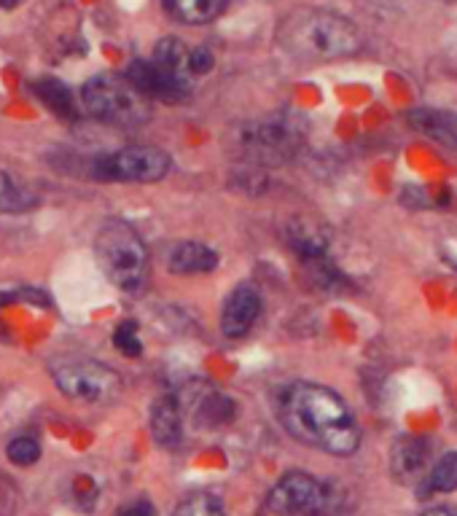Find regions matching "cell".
<instances>
[{"instance_id":"obj_1","label":"cell","mask_w":457,"mask_h":516,"mask_svg":"<svg viewBox=\"0 0 457 516\" xmlns=\"http://www.w3.org/2000/svg\"><path fill=\"white\" fill-rule=\"evenodd\" d=\"M277 417L296 441L323 449L328 455L347 457L361 444V430L350 406L331 387L315 382L280 387Z\"/></svg>"},{"instance_id":"obj_2","label":"cell","mask_w":457,"mask_h":516,"mask_svg":"<svg viewBox=\"0 0 457 516\" xmlns=\"http://www.w3.org/2000/svg\"><path fill=\"white\" fill-rule=\"evenodd\" d=\"M280 46L302 62L339 60L361 49V33L350 19L334 11L302 9L280 27Z\"/></svg>"},{"instance_id":"obj_3","label":"cell","mask_w":457,"mask_h":516,"mask_svg":"<svg viewBox=\"0 0 457 516\" xmlns=\"http://www.w3.org/2000/svg\"><path fill=\"white\" fill-rule=\"evenodd\" d=\"M302 140V121L288 113H277V116L248 121L234 129L232 151L253 167H277L299 151Z\"/></svg>"},{"instance_id":"obj_4","label":"cell","mask_w":457,"mask_h":516,"mask_svg":"<svg viewBox=\"0 0 457 516\" xmlns=\"http://www.w3.org/2000/svg\"><path fill=\"white\" fill-rule=\"evenodd\" d=\"M95 253L105 277L121 291L143 288L148 277V250L130 224L108 221L97 232Z\"/></svg>"},{"instance_id":"obj_5","label":"cell","mask_w":457,"mask_h":516,"mask_svg":"<svg viewBox=\"0 0 457 516\" xmlns=\"http://www.w3.org/2000/svg\"><path fill=\"white\" fill-rule=\"evenodd\" d=\"M81 103L89 116L113 127L132 129L151 119L148 97L127 76L103 73V76L89 78L81 89Z\"/></svg>"},{"instance_id":"obj_6","label":"cell","mask_w":457,"mask_h":516,"mask_svg":"<svg viewBox=\"0 0 457 516\" xmlns=\"http://www.w3.org/2000/svg\"><path fill=\"white\" fill-rule=\"evenodd\" d=\"M173 167V159L164 154L162 148L151 146H130L100 154L92 162V172L100 181L116 183H156Z\"/></svg>"},{"instance_id":"obj_7","label":"cell","mask_w":457,"mask_h":516,"mask_svg":"<svg viewBox=\"0 0 457 516\" xmlns=\"http://www.w3.org/2000/svg\"><path fill=\"white\" fill-rule=\"evenodd\" d=\"M54 385L60 387L62 396L73 401H108L121 390V377L105 363L89 361V358H70L54 366Z\"/></svg>"},{"instance_id":"obj_8","label":"cell","mask_w":457,"mask_h":516,"mask_svg":"<svg viewBox=\"0 0 457 516\" xmlns=\"http://www.w3.org/2000/svg\"><path fill=\"white\" fill-rule=\"evenodd\" d=\"M331 490L328 484L310 476V473L294 471L283 476L269 492V508L280 516H323L331 506Z\"/></svg>"},{"instance_id":"obj_9","label":"cell","mask_w":457,"mask_h":516,"mask_svg":"<svg viewBox=\"0 0 457 516\" xmlns=\"http://www.w3.org/2000/svg\"><path fill=\"white\" fill-rule=\"evenodd\" d=\"M431 444L428 439H417V436H404L393 444L390 452V468L401 484L409 487H423V482L431 473Z\"/></svg>"},{"instance_id":"obj_10","label":"cell","mask_w":457,"mask_h":516,"mask_svg":"<svg viewBox=\"0 0 457 516\" xmlns=\"http://www.w3.org/2000/svg\"><path fill=\"white\" fill-rule=\"evenodd\" d=\"M124 76L130 78L132 84L138 86L140 92L146 97H154V100H162V103H183L191 97V86L173 78L170 73H164L154 60L143 62L135 60L127 68Z\"/></svg>"},{"instance_id":"obj_11","label":"cell","mask_w":457,"mask_h":516,"mask_svg":"<svg viewBox=\"0 0 457 516\" xmlns=\"http://www.w3.org/2000/svg\"><path fill=\"white\" fill-rule=\"evenodd\" d=\"M261 312V296L253 285H240L229 293L221 310V331L229 339H240L253 328Z\"/></svg>"},{"instance_id":"obj_12","label":"cell","mask_w":457,"mask_h":516,"mask_svg":"<svg viewBox=\"0 0 457 516\" xmlns=\"http://www.w3.org/2000/svg\"><path fill=\"white\" fill-rule=\"evenodd\" d=\"M285 242L288 248L294 250L296 256L302 258L304 264H315L320 258H328V245H331V237L318 221L312 218H291L288 226H285Z\"/></svg>"},{"instance_id":"obj_13","label":"cell","mask_w":457,"mask_h":516,"mask_svg":"<svg viewBox=\"0 0 457 516\" xmlns=\"http://www.w3.org/2000/svg\"><path fill=\"white\" fill-rule=\"evenodd\" d=\"M151 436L159 447L175 449L183 439V404L178 396H159L151 404Z\"/></svg>"},{"instance_id":"obj_14","label":"cell","mask_w":457,"mask_h":516,"mask_svg":"<svg viewBox=\"0 0 457 516\" xmlns=\"http://www.w3.org/2000/svg\"><path fill=\"white\" fill-rule=\"evenodd\" d=\"M189 412L194 417L199 428H221V425H229L234 420V401L218 390H207V387H197V396L191 398Z\"/></svg>"},{"instance_id":"obj_15","label":"cell","mask_w":457,"mask_h":516,"mask_svg":"<svg viewBox=\"0 0 457 516\" xmlns=\"http://www.w3.org/2000/svg\"><path fill=\"white\" fill-rule=\"evenodd\" d=\"M218 253L210 250L202 242H178L167 253V269L173 275H205L218 267Z\"/></svg>"},{"instance_id":"obj_16","label":"cell","mask_w":457,"mask_h":516,"mask_svg":"<svg viewBox=\"0 0 457 516\" xmlns=\"http://www.w3.org/2000/svg\"><path fill=\"white\" fill-rule=\"evenodd\" d=\"M409 124L441 146L457 151V113L439 111V108H420V111L409 113Z\"/></svg>"},{"instance_id":"obj_17","label":"cell","mask_w":457,"mask_h":516,"mask_svg":"<svg viewBox=\"0 0 457 516\" xmlns=\"http://www.w3.org/2000/svg\"><path fill=\"white\" fill-rule=\"evenodd\" d=\"M229 0H164V9L183 25H207L221 17Z\"/></svg>"},{"instance_id":"obj_18","label":"cell","mask_w":457,"mask_h":516,"mask_svg":"<svg viewBox=\"0 0 457 516\" xmlns=\"http://www.w3.org/2000/svg\"><path fill=\"white\" fill-rule=\"evenodd\" d=\"M154 62L164 73H170L173 78L191 86V52L183 46L178 38H162L154 49Z\"/></svg>"},{"instance_id":"obj_19","label":"cell","mask_w":457,"mask_h":516,"mask_svg":"<svg viewBox=\"0 0 457 516\" xmlns=\"http://www.w3.org/2000/svg\"><path fill=\"white\" fill-rule=\"evenodd\" d=\"M457 490V452H447L433 463L428 479L420 487V498H428L431 492H455Z\"/></svg>"},{"instance_id":"obj_20","label":"cell","mask_w":457,"mask_h":516,"mask_svg":"<svg viewBox=\"0 0 457 516\" xmlns=\"http://www.w3.org/2000/svg\"><path fill=\"white\" fill-rule=\"evenodd\" d=\"M38 199L27 186L11 178L6 172H0V213H22V210H30Z\"/></svg>"},{"instance_id":"obj_21","label":"cell","mask_w":457,"mask_h":516,"mask_svg":"<svg viewBox=\"0 0 457 516\" xmlns=\"http://www.w3.org/2000/svg\"><path fill=\"white\" fill-rule=\"evenodd\" d=\"M33 92L41 97V103H44L46 108H52V111L60 113V116H73V113H76V108H73V95H70V89L62 84V81H54V78L35 81Z\"/></svg>"},{"instance_id":"obj_22","label":"cell","mask_w":457,"mask_h":516,"mask_svg":"<svg viewBox=\"0 0 457 516\" xmlns=\"http://www.w3.org/2000/svg\"><path fill=\"white\" fill-rule=\"evenodd\" d=\"M173 516H224V506L216 495H191Z\"/></svg>"},{"instance_id":"obj_23","label":"cell","mask_w":457,"mask_h":516,"mask_svg":"<svg viewBox=\"0 0 457 516\" xmlns=\"http://www.w3.org/2000/svg\"><path fill=\"white\" fill-rule=\"evenodd\" d=\"M113 344H116V350H119L121 355H127V358H138V355L143 353V342H140V336H138V326H135L132 320H124V323L116 328Z\"/></svg>"},{"instance_id":"obj_24","label":"cell","mask_w":457,"mask_h":516,"mask_svg":"<svg viewBox=\"0 0 457 516\" xmlns=\"http://www.w3.org/2000/svg\"><path fill=\"white\" fill-rule=\"evenodd\" d=\"M6 455H9V460L14 465H33L41 460V447H38V441L33 439H14L6 447Z\"/></svg>"},{"instance_id":"obj_25","label":"cell","mask_w":457,"mask_h":516,"mask_svg":"<svg viewBox=\"0 0 457 516\" xmlns=\"http://www.w3.org/2000/svg\"><path fill=\"white\" fill-rule=\"evenodd\" d=\"M210 68H213V54L207 52L205 46L194 49V52H191V73H194V76H202V73H210Z\"/></svg>"},{"instance_id":"obj_26","label":"cell","mask_w":457,"mask_h":516,"mask_svg":"<svg viewBox=\"0 0 457 516\" xmlns=\"http://www.w3.org/2000/svg\"><path fill=\"white\" fill-rule=\"evenodd\" d=\"M119 516H156V508L148 500H138V503H130L127 508H121Z\"/></svg>"},{"instance_id":"obj_27","label":"cell","mask_w":457,"mask_h":516,"mask_svg":"<svg viewBox=\"0 0 457 516\" xmlns=\"http://www.w3.org/2000/svg\"><path fill=\"white\" fill-rule=\"evenodd\" d=\"M17 299H22V291H0V307H6V304H14Z\"/></svg>"},{"instance_id":"obj_28","label":"cell","mask_w":457,"mask_h":516,"mask_svg":"<svg viewBox=\"0 0 457 516\" xmlns=\"http://www.w3.org/2000/svg\"><path fill=\"white\" fill-rule=\"evenodd\" d=\"M423 516H457V511L455 508H433V511H428Z\"/></svg>"},{"instance_id":"obj_29","label":"cell","mask_w":457,"mask_h":516,"mask_svg":"<svg viewBox=\"0 0 457 516\" xmlns=\"http://www.w3.org/2000/svg\"><path fill=\"white\" fill-rule=\"evenodd\" d=\"M382 3H388V6H412L417 0H382Z\"/></svg>"},{"instance_id":"obj_30","label":"cell","mask_w":457,"mask_h":516,"mask_svg":"<svg viewBox=\"0 0 457 516\" xmlns=\"http://www.w3.org/2000/svg\"><path fill=\"white\" fill-rule=\"evenodd\" d=\"M19 6V0H0V9H14Z\"/></svg>"}]
</instances>
